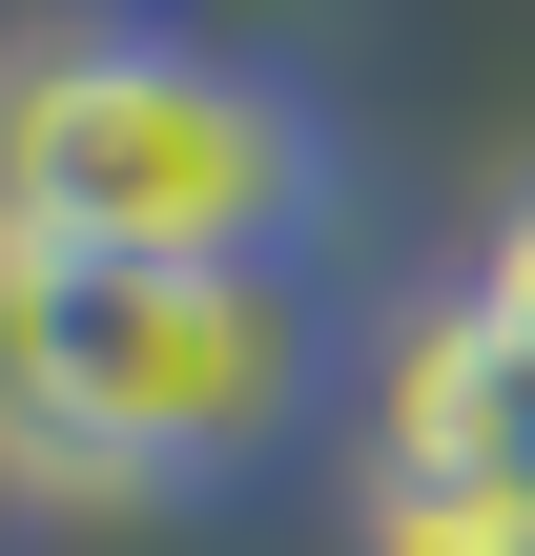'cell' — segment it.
I'll list each match as a JSON object with an SVG mask.
<instances>
[{"label":"cell","instance_id":"1","mask_svg":"<svg viewBox=\"0 0 535 556\" xmlns=\"http://www.w3.org/2000/svg\"><path fill=\"white\" fill-rule=\"evenodd\" d=\"M0 206L62 268H309L330 248V124L289 62L165 21V0H62L0 103Z\"/></svg>","mask_w":535,"mask_h":556},{"label":"cell","instance_id":"2","mask_svg":"<svg viewBox=\"0 0 535 556\" xmlns=\"http://www.w3.org/2000/svg\"><path fill=\"white\" fill-rule=\"evenodd\" d=\"M309 413H330L309 268H62V248H21V475L62 516L247 495Z\"/></svg>","mask_w":535,"mask_h":556},{"label":"cell","instance_id":"3","mask_svg":"<svg viewBox=\"0 0 535 556\" xmlns=\"http://www.w3.org/2000/svg\"><path fill=\"white\" fill-rule=\"evenodd\" d=\"M371 556H535V454H495V475H371Z\"/></svg>","mask_w":535,"mask_h":556},{"label":"cell","instance_id":"4","mask_svg":"<svg viewBox=\"0 0 535 556\" xmlns=\"http://www.w3.org/2000/svg\"><path fill=\"white\" fill-rule=\"evenodd\" d=\"M454 309H474V330H495V351L535 371V186L495 206V227H474V268H454Z\"/></svg>","mask_w":535,"mask_h":556}]
</instances>
